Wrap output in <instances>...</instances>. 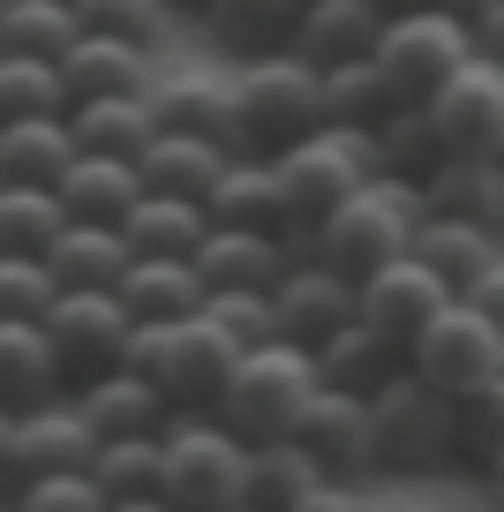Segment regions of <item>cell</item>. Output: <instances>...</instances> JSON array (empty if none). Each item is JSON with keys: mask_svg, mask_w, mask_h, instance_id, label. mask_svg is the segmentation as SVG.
Here are the masks:
<instances>
[{"mask_svg": "<svg viewBox=\"0 0 504 512\" xmlns=\"http://www.w3.org/2000/svg\"><path fill=\"white\" fill-rule=\"evenodd\" d=\"M76 407L98 437H143V430H166V415H174V400L158 392V377H143L136 362H113L98 377H83Z\"/></svg>", "mask_w": 504, "mask_h": 512, "instance_id": "cell-16", "label": "cell"}, {"mask_svg": "<svg viewBox=\"0 0 504 512\" xmlns=\"http://www.w3.org/2000/svg\"><path fill=\"white\" fill-rule=\"evenodd\" d=\"M68 128H76V151H121V159H136L158 136V113H151V91H106V98H76Z\"/></svg>", "mask_w": 504, "mask_h": 512, "instance_id": "cell-34", "label": "cell"}, {"mask_svg": "<svg viewBox=\"0 0 504 512\" xmlns=\"http://www.w3.org/2000/svg\"><path fill=\"white\" fill-rule=\"evenodd\" d=\"M422 196H429V211H452V219L504 234V159L497 151H444L422 174Z\"/></svg>", "mask_w": 504, "mask_h": 512, "instance_id": "cell-21", "label": "cell"}, {"mask_svg": "<svg viewBox=\"0 0 504 512\" xmlns=\"http://www.w3.org/2000/svg\"><path fill=\"white\" fill-rule=\"evenodd\" d=\"M61 272L46 264V249H0V317H46Z\"/></svg>", "mask_w": 504, "mask_h": 512, "instance_id": "cell-42", "label": "cell"}, {"mask_svg": "<svg viewBox=\"0 0 504 512\" xmlns=\"http://www.w3.org/2000/svg\"><path fill=\"white\" fill-rule=\"evenodd\" d=\"M151 113L158 128H189L211 144L241 151V113H234V76H211V68H181V76L151 83Z\"/></svg>", "mask_w": 504, "mask_h": 512, "instance_id": "cell-18", "label": "cell"}, {"mask_svg": "<svg viewBox=\"0 0 504 512\" xmlns=\"http://www.w3.org/2000/svg\"><path fill=\"white\" fill-rule=\"evenodd\" d=\"M309 354H316V384H339V392H377V384L407 362V347H399L392 332H377L362 309H354L339 332H324Z\"/></svg>", "mask_w": 504, "mask_h": 512, "instance_id": "cell-24", "label": "cell"}, {"mask_svg": "<svg viewBox=\"0 0 504 512\" xmlns=\"http://www.w3.org/2000/svg\"><path fill=\"white\" fill-rule=\"evenodd\" d=\"M482 482H489V490L504 497V445H497V452H489V460H482Z\"/></svg>", "mask_w": 504, "mask_h": 512, "instance_id": "cell-49", "label": "cell"}, {"mask_svg": "<svg viewBox=\"0 0 504 512\" xmlns=\"http://www.w3.org/2000/svg\"><path fill=\"white\" fill-rule=\"evenodd\" d=\"M68 392V362L53 347L46 317H0V400L8 407H38Z\"/></svg>", "mask_w": 504, "mask_h": 512, "instance_id": "cell-22", "label": "cell"}, {"mask_svg": "<svg viewBox=\"0 0 504 512\" xmlns=\"http://www.w3.org/2000/svg\"><path fill=\"white\" fill-rule=\"evenodd\" d=\"M422 219H429L422 181H407V174H369L347 204L324 211V219L301 234V249L324 256L331 272L362 279V272H377V264H392V256H407Z\"/></svg>", "mask_w": 504, "mask_h": 512, "instance_id": "cell-1", "label": "cell"}, {"mask_svg": "<svg viewBox=\"0 0 504 512\" xmlns=\"http://www.w3.org/2000/svg\"><path fill=\"white\" fill-rule=\"evenodd\" d=\"M369 437H377V475H437L459 460V400L414 362H399L369 392Z\"/></svg>", "mask_w": 504, "mask_h": 512, "instance_id": "cell-3", "label": "cell"}, {"mask_svg": "<svg viewBox=\"0 0 504 512\" xmlns=\"http://www.w3.org/2000/svg\"><path fill=\"white\" fill-rule=\"evenodd\" d=\"M316 392V354L301 339H264V347H241L234 377L219 392V415L234 422L249 445L264 437H294V415Z\"/></svg>", "mask_w": 504, "mask_h": 512, "instance_id": "cell-7", "label": "cell"}, {"mask_svg": "<svg viewBox=\"0 0 504 512\" xmlns=\"http://www.w3.org/2000/svg\"><path fill=\"white\" fill-rule=\"evenodd\" d=\"M444 8H452V16H467V23H474V16H482V8H497V0H444Z\"/></svg>", "mask_w": 504, "mask_h": 512, "instance_id": "cell-50", "label": "cell"}, {"mask_svg": "<svg viewBox=\"0 0 504 512\" xmlns=\"http://www.w3.org/2000/svg\"><path fill=\"white\" fill-rule=\"evenodd\" d=\"M8 437H16V407L0 400V482H8Z\"/></svg>", "mask_w": 504, "mask_h": 512, "instance_id": "cell-48", "label": "cell"}, {"mask_svg": "<svg viewBox=\"0 0 504 512\" xmlns=\"http://www.w3.org/2000/svg\"><path fill=\"white\" fill-rule=\"evenodd\" d=\"M301 256L294 234H271V226H219L196 241V272L211 287H279V272Z\"/></svg>", "mask_w": 504, "mask_h": 512, "instance_id": "cell-17", "label": "cell"}, {"mask_svg": "<svg viewBox=\"0 0 504 512\" xmlns=\"http://www.w3.org/2000/svg\"><path fill=\"white\" fill-rule=\"evenodd\" d=\"M68 204L53 181H0V249H53Z\"/></svg>", "mask_w": 504, "mask_h": 512, "instance_id": "cell-36", "label": "cell"}, {"mask_svg": "<svg viewBox=\"0 0 504 512\" xmlns=\"http://www.w3.org/2000/svg\"><path fill=\"white\" fill-rule=\"evenodd\" d=\"M226 159H234L226 144H211V136H189V128H158L151 144L136 151V166H143V189L196 196V204H204V196H211V181L226 174Z\"/></svg>", "mask_w": 504, "mask_h": 512, "instance_id": "cell-28", "label": "cell"}, {"mask_svg": "<svg viewBox=\"0 0 504 512\" xmlns=\"http://www.w3.org/2000/svg\"><path fill=\"white\" fill-rule=\"evenodd\" d=\"M377 159H384V174H407V181H422L444 159V136L429 121V106H384L377 113Z\"/></svg>", "mask_w": 504, "mask_h": 512, "instance_id": "cell-39", "label": "cell"}, {"mask_svg": "<svg viewBox=\"0 0 504 512\" xmlns=\"http://www.w3.org/2000/svg\"><path fill=\"white\" fill-rule=\"evenodd\" d=\"M384 23H392L384 0H301L294 38H286V46L309 53L316 68H331V61H354V53H377Z\"/></svg>", "mask_w": 504, "mask_h": 512, "instance_id": "cell-20", "label": "cell"}, {"mask_svg": "<svg viewBox=\"0 0 504 512\" xmlns=\"http://www.w3.org/2000/svg\"><path fill=\"white\" fill-rule=\"evenodd\" d=\"M384 106H392V91H384L377 53H354V61L324 68V121H377Z\"/></svg>", "mask_w": 504, "mask_h": 512, "instance_id": "cell-40", "label": "cell"}, {"mask_svg": "<svg viewBox=\"0 0 504 512\" xmlns=\"http://www.w3.org/2000/svg\"><path fill=\"white\" fill-rule=\"evenodd\" d=\"M347 482H331L324 460L294 437H264L249 445V475H241V505H264V512H286V505H316V497H339Z\"/></svg>", "mask_w": 504, "mask_h": 512, "instance_id": "cell-19", "label": "cell"}, {"mask_svg": "<svg viewBox=\"0 0 504 512\" xmlns=\"http://www.w3.org/2000/svg\"><path fill=\"white\" fill-rule=\"evenodd\" d=\"M76 159L68 113H8L0 121V181H61Z\"/></svg>", "mask_w": 504, "mask_h": 512, "instance_id": "cell-30", "label": "cell"}, {"mask_svg": "<svg viewBox=\"0 0 504 512\" xmlns=\"http://www.w3.org/2000/svg\"><path fill=\"white\" fill-rule=\"evenodd\" d=\"M166 8H174V0H76L83 31L143 38V46H158V31H166Z\"/></svg>", "mask_w": 504, "mask_h": 512, "instance_id": "cell-45", "label": "cell"}, {"mask_svg": "<svg viewBox=\"0 0 504 512\" xmlns=\"http://www.w3.org/2000/svg\"><path fill=\"white\" fill-rule=\"evenodd\" d=\"M8 497H16L23 512H98V505H106V490H98L91 467H46V475H23V482H8Z\"/></svg>", "mask_w": 504, "mask_h": 512, "instance_id": "cell-44", "label": "cell"}, {"mask_svg": "<svg viewBox=\"0 0 504 512\" xmlns=\"http://www.w3.org/2000/svg\"><path fill=\"white\" fill-rule=\"evenodd\" d=\"M407 362L422 369L429 384H444V392L459 400L474 377L504 369V324H497V317H482L467 294H452V302H444L437 317H429L422 332L407 339Z\"/></svg>", "mask_w": 504, "mask_h": 512, "instance_id": "cell-9", "label": "cell"}, {"mask_svg": "<svg viewBox=\"0 0 504 512\" xmlns=\"http://www.w3.org/2000/svg\"><path fill=\"white\" fill-rule=\"evenodd\" d=\"M158 445H166V505H189V512L241 505L249 437H241L219 407H181V415H166Z\"/></svg>", "mask_w": 504, "mask_h": 512, "instance_id": "cell-6", "label": "cell"}, {"mask_svg": "<svg viewBox=\"0 0 504 512\" xmlns=\"http://www.w3.org/2000/svg\"><path fill=\"white\" fill-rule=\"evenodd\" d=\"M429 121H437L444 151H489L504 128V61H489V53H467V61L444 76V91L422 98Z\"/></svg>", "mask_w": 504, "mask_h": 512, "instance_id": "cell-12", "label": "cell"}, {"mask_svg": "<svg viewBox=\"0 0 504 512\" xmlns=\"http://www.w3.org/2000/svg\"><path fill=\"white\" fill-rule=\"evenodd\" d=\"M76 38H83L76 0H8L0 8V46H16V53H53L61 61Z\"/></svg>", "mask_w": 504, "mask_h": 512, "instance_id": "cell-38", "label": "cell"}, {"mask_svg": "<svg viewBox=\"0 0 504 512\" xmlns=\"http://www.w3.org/2000/svg\"><path fill=\"white\" fill-rule=\"evenodd\" d=\"M46 332L53 347H61L68 377H98V369H113L128 354V332H136V317H128V302L113 287H61L46 309Z\"/></svg>", "mask_w": 504, "mask_h": 512, "instance_id": "cell-10", "label": "cell"}, {"mask_svg": "<svg viewBox=\"0 0 504 512\" xmlns=\"http://www.w3.org/2000/svg\"><path fill=\"white\" fill-rule=\"evenodd\" d=\"M444 302H452V279H444V272H429V264H422L414 249L354 279V309H362V317L377 324V332H392L399 347H407V339L422 332V324L437 317Z\"/></svg>", "mask_w": 504, "mask_h": 512, "instance_id": "cell-13", "label": "cell"}, {"mask_svg": "<svg viewBox=\"0 0 504 512\" xmlns=\"http://www.w3.org/2000/svg\"><path fill=\"white\" fill-rule=\"evenodd\" d=\"M204 317L219 324L234 347L286 339V332H279V302H271V287H211V294H204Z\"/></svg>", "mask_w": 504, "mask_h": 512, "instance_id": "cell-41", "label": "cell"}, {"mask_svg": "<svg viewBox=\"0 0 504 512\" xmlns=\"http://www.w3.org/2000/svg\"><path fill=\"white\" fill-rule=\"evenodd\" d=\"M121 362H136L143 377H158V392H166V400H174V415H181V407H219V392H226V377H234L241 347L204 317V309H196V317L136 324Z\"/></svg>", "mask_w": 504, "mask_h": 512, "instance_id": "cell-5", "label": "cell"}, {"mask_svg": "<svg viewBox=\"0 0 504 512\" xmlns=\"http://www.w3.org/2000/svg\"><path fill=\"white\" fill-rule=\"evenodd\" d=\"M0 8H8V0H0Z\"/></svg>", "mask_w": 504, "mask_h": 512, "instance_id": "cell-53", "label": "cell"}, {"mask_svg": "<svg viewBox=\"0 0 504 512\" xmlns=\"http://www.w3.org/2000/svg\"><path fill=\"white\" fill-rule=\"evenodd\" d=\"M234 113H241V151H279L286 136L324 121V68L294 46H271L234 61Z\"/></svg>", "mask_w": 504, "mask_h": 512, "instance_id": "cell-4", "label": "cell"}, {"mask_svg": "<svg viewBox=\"0 0 504 512\" xmlns=\"http://www.w3.org/2000/svg\"><path fill=\"white\" fill-rule=\"evenodd\" d=\"M467 31H474V53H489V61H504V0H497V8H482V16H474Z\"/></svg>", "mask_w": 504, "mask_h": 512, "instance_id": "cell-47", "label": "cell"}, {"mask_svg": "<svg viewBox=\"0 0 504 512\" xmlns=\"http://www.w3.org/2000/svg\"><path fill=\"white\" fill-rule=\"evenodd\" d=\"M128 234L113 219H68L61 241L46 249V264L61 272V287H113V279L128 272Z\"/></svg>", "mask_w": 504, "mask_h": 512, "instance_id": "cell-35", "label": "cell"}, {"mask_svg": "<svg viewBox=\"0 0 504 512\" xmlns=\"http://www.w3.org/2000/svg\"><path fill=\"white\" fill-rule=\"evenodd\" d=\"M121 234L136 256H196V241L211 234V211L196 196H166V189H143L136 204L121 211Z\"/></svg>", "mask_w": 504, "mask_h": 512, "instance_id": "cell-32", "label": "cell"}, {"mask_svg": "<svg viewBox=\"0 0 504 512\" xmlns=\"http://www.w3.org/2000/svg\"><path fill=\"white\" fill-rule=\"evenodd\" d=\"M113 294L128 302L136 324H166V317H196L211 279L196 272V256H128V272L113 279Z\"/></svg>", "mask_w": 504, "mask_h": 512, "instance_id": "cell-23", "label": "cell"}, {"mask_svg": "<svg viewBox=\"0 0 504 512\" xmlns=\"http://www.w3.org/2000/svg\"><path fill=\"white\" fill-rule=\"evenodd\" d=\"M68 98H106V91H151L158 68L143 38H113V31H83L76 46L61 53Z\"/></svg>", "mask_w": 504, "mask_h": 512, "instance_id": "cell-25", "label": "cell"}, {"mask_svg": "<svg viewBox=\"0 0 504 512\" xmlns=\"http://www.w3.org/2000/svg\"><path fill=\"white\" fill-rule=\"evenodd\" d=\"M271 174L286 189V219H294V241L309 234L324 211H339L369 174H384L377 159V121H316L301 136H286L279 151H264Z\"/></svg>", "mask_w": 504, "mask_h": 512, "instance_id": "cell-2", "label": "cell"}, {"mask_svg": "<svg viewBox=\"0 0 504 512\" xmlns=\"http://www.w3.org/2000/svg\"><path fill=\"white\" fill-rule=\"evenodd\" d=\"M53 189H61L68 219H113V226H121V211L143 196V166L121 159V151H76Z\"/></svg>", "mask_w": 504, "mask_h": 512, "instance_id": "cell-29", "label": "cell"}, {"mask_svg": "<svg viewBox=\"0 0 504 512\" xmlns=\"http://www.w3.org/2000/svg\"><path fill=\"white\" fill-rule=\"evenodd\" d=\"M384 8H414V0H384Z\"/></svg>", "mask_w": 504, "mask_h": 512, "instance_id": "cell-52", "label": "cell"}, {"mask_svg": "<svg viewBox=\"0 0 504 512\" xmlns=\"http://www.w3.org/2000/svg\"><path fill=\"white\" fill-rule=\"evenodd\" d=\"M204 211L219 226H271V234H294V219H286V189H279V174H271L264 151H234L226 174L211 181Z\"/></svg>", "mask_w": 504, "mask_h": 512, "instance_id": "cell-26", "label": "cell"}, {"mask_svg": "<svg viewBox=\"0 0 504 512\" xmlns=\"http://www.w3.org/2000/svg\"><path fill=\"white\" fill-rule=\"evenodd\" d=\"M467 53H474V31H467V16L444 8V0L392 8V23H384V38H377V68H384L392 106H422L429 91H444V76H452Z\"/></svg>", "mask_w": 504, "mask_h": 512, "instance_id": "cell-8", "label": "cell"}, {"mask_svg": "<svg viewBox=\"0 0 504 512\" xmlns=\"http://www.w3.org/2000/svg\"><path fill=\"white\" fill-rule=\"evenodd\" d=\"M76 98H68V76L53 53H16L0 46V121L8 113H68Z\"/></svg>", "mask_w": 504, "mask_h": 512, "instance_id": "cell-37", "label": "cell"}, {"mask_svg": "<svg viewBox=\"0 0 504 512\" xmlns=\"http://www.w3.org/2000/svg\"><path fill=\"white\" fill-rule=\"evenodd\" d=\"M467 302L482 309V317H497V324H504V256H497V264H489V272L467 287Z\"/></svg>", "mask_w": 504, "mask_h": 512, "instance_id": "cell-46", "label": "cell"}, {"mask_svg": "<svg viewBox=\"0 0 504 512\" xmlns=\"http://www.w3.org/2000/svg\"><path fill=\"white\" fill-rule=\"evenodd\" d=\"M271 302H279V332H286V339H301V347H316L324 332H339V324L354 317V279H347V272H331L324 256L301 249L294 264L279 272Z\"/></svg>", "mask_w": 504, "mask_h": 512, "instance_id": "cell-15", "label": "cell"}, {"mask_svg": "<svg viewBox=\"0 0 504 512\" xmlns=\"http://www.w3.org/2000/svg\"><path fill=\"white\" fill-rule=\"evenodd\" d=\"M294 16H301V0H196V23H204V38L226 61L286 46V38H294Z\"/></svg>", "mask_w": 504, "mask_h": 512, "instance_id": "cell-27", "label": "cell"}, {"mask_svg": "<svg viewBox=\"0 0 504 512\" xmlns=\"http://www.w3.org/2000/svg\"><path fill=\"white\" fill-rule=\"evenodd\" d=\"M91 475H98V490H106V505H166V445H158V430L98 437Z\"/></svg>", "mask_w": 504, "mask_h": 512, "instance_id": "cell-33", "label": "cell"}, {"mask_svg": "<svg viewBox=\"0 0 504 512\" xmlns=\"http://www.w3.org/2000/svg\"><path fill=\"white\" fill-rule=\"evenodd\" d=\"M497 445H504V369H489L459 392V460L482 467Z\"/></svg>", "mask_w": 504, "mask_h": 512, "instance_id": "cell-43", "label": "cell"}, {"mask_svg": "<svg viewBox=\"0 0 504 512\" xmlns=\"http://www.w3.org/2000/svg\"><path fill=\"white\" fill-rule=\"evenodd\" d=\"M294 445H309L324 460L331 482H362L377 475V437H369V392H339V384H316L309 407L294 415Z\"/></svg>", "mask_w": 504, "mask_h": 512, "instance_id": "cell-11", "label": "cell"}, {"mask_svg": "<svg viewBox=\"0 0 504 512\" xmlns=\"http://www.w3.org/2000/svg\"><path fill=\"white\" fill-rule=\"evenodd\" d=\"M489 151H497V159H504V128H497V144H489Z\"/></svg>", "mask_w": 504, "mask_h": 512, "instance_id": "cell-51", "label": "cell"}, {"mask_svg": "<svg viewBox=\"0 0 504 512\" xmlns=\"http://www.w3.org/2000/svg\"><path fill=\"white\" fill-rule=\"evenodd\" d=\"M91 452H98V430L83 422L76 400L16 407V437H8V482L46 475V467H91Z\"/></svg>", "mask_w": 504, "mask_h": 512, "instance_id": "cell-14", "label": "cell"}, {"mask_svg": "<svg viewBox=\"0 0 504 512\" xmlns=\"http://www.w3.org/2000/svg\"><path fill=\"white\" fill-rule=\"evenodd\" d=\"M414 256H422L429 272L452 279V294H467L504 256V234H489V226H474V219H452V211H429V219L414 226Z\"/></svg>", "mask_w": 504, "mask_h": 512, "instance_id": "cell-31", "label": "cell"}]
</instances>
